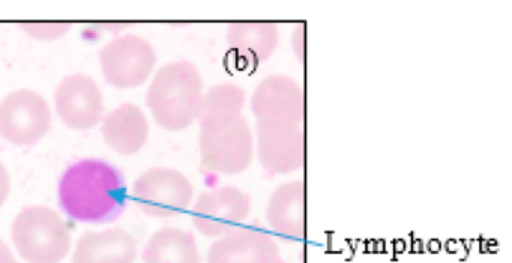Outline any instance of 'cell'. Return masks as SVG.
I'll list each match as a JSON object with an SVG mask.
<instances>
[{"mask_svg":"<svg viewBox=\"0 0 512 263\" xmlns=\"http://www.w3.org/2000/svg\"><path fill=\"white\" fill-rule=\"evenodd\" d=\"M58 194L62 211L80 223H112L127 206L121 170L95 158L71 164L59 181Z\"/></svg>","mask_w":512,"mask_h":263,"instance_id":"obj_1","label":"cell"},{"mask_svg":"<svg viewBox=\"0 0 512 263\" xmlns=\"http://www.w3.org/2000/svg\"><path fill=\"white\" fill-rule=\"evenodd\" d=\"M202 98L203 79L196 65L178 61L157 71L146 101L161 128L182 131L197 121Z\"/></svg>","mask_w":512,"mask_h":263,"instance_id":"obj_2","label":"cell"},{"mask_svg":"<svg viewBox=\"0 0 512 263\" xmlns=\"http://www.w3.org/2000/svg\"><path fill=\"white\" fill-rule=\"evenodd\" d=\"M14 247L28 263H61L71 250V235L58 212L47 206L23 209L11 229Z\"/></svg>","mask_w":512,"mask_h":263,"instance_id":"obj_3","label":"cell"},{"mask_svg":"<svg viewBox=\"0 0 512 263\" xmlns=\"http://www.w3.org/2000/svg\"><path fill=\"white\" fill-rule=\"evenodd\" d=\"M193 196L190 179L169 167H152L134 182V202L149 217H178L190 208Z\"/></svg>","mask_w":512,"mask_h":263,"instance_id":"obj_4","label":"cell"},{"mask_svg":"<svg viewBox=\"0 0 512 263\" xmlns=\"http://www.w3.org/2000/svg\"><path fill=\"white\" fill-rule=\"evenodd\" d=\"M200 154L206 169L221 175H238L253 163L256 142L244 116L227 127L202 131Z\"/></svg>","mask_w":512,"mask_h":263,"instance_id":"obj_5","label":"cell"},{"mask_svg":"<svg viewBox=\"0 0 512 263\" xmlns=\"http://www.w3.org/2000/svg\"><path fill=\"white\" fill-rule=\"evenodd\" d=\"M52 125V112L43 95L20 89L0 103V136L11 145L34 146Z\"/></svg>","mask_w":512,"mask_h":263,"instance_id":"obj_6","label":"cell"},{"mask_svg":"<svg viewBox=\"0 0 512 263\" xmlns=\"http://www.w3.org/2000/svg\"><path fill=\"white\" fill-rule=\"evenodd\" d=\"M101 70L109 85L118 89L139 88L157 64L154 47L137 35H122L100 52Z\"/></svg>","mask_w":512,"mask_h":263,"instance_id":"obj_7","label":"cell"},{"mask_svg":"<svg viewBox=\"0 0 512 263\" xmlns=\"http://www.w3.org/2000/svg\"><path fill=\"white\" fill-rule=\"evenodd\" d=\"M251 212V197L235 185H223L197 197L191 220L202 235L220 238L238 229Z\"/></svg>","mask_w":512,"mask_h":263,"instance_id":"obj_8","label":"cell"},{"mask_svg":"<svg viewBox=\"0 0 512 263\" xmlns=\"http://www.w3.org/2000/svg\"><path fill=\"white\" fill-rule=\"evenodd\" d=\"M254 142L260 164L269 175H289L304 167V125L257 122Z\"/></svg>","mask_w":512,"mask_h":263,"instance_id":"obj_9","label":"cell"},{"mask_svg":"<svg viewBox=\"0 0 512 263\" xmlns=\"http://www.w3.org/2000/svg\"><path fill=\"white\" fill-rule=\"evenodd\" d=\"M55 106L59 118L71 130H91L103 121V94L97 82L86 74H71L59 83Z\"/></svg>","mask_w":512,"mask_h":263,"instance_id":"obj_10","label":"cell"},{"mask_svg":"<svg viewBox=\"0 0 512 263\" xmlns=\"http://www.w3.org/2000/svg\"><path fill=\"white\" fill-rule=\"evenodd\" d=\"M251 110L257 122L304 125V89L295 79L283 74L266 77L254 89Z\"/></svg>","mask_w":512,"mask_h":263,"instance_id":"obj_11","label":"cell"},{"mask_svg":"<svg viewBox=\"0 0 512 263\" xmlns=\"http://www.w3.org/2000/svg\"><path fill=\"white\" fill-rule=\"evenodd\" d=\"M280 247L271 233L257 227H238L212 242L208 263H275Z\"/></svg>","mask_w":512,"mask_h":263,"instance_id":"obj_12","label":"cell"},{"mask_svg":"<svg viewBox=\"0 0 512 263\" xmlns=\"http://www.w3.org/2000/svg\"><path fill=\"white\" fill-rule=\"evenodd\" d=\"M266 221L286 241H302L307 235L305 217V182L281 184L269 197Z\"/></svg>","mask_w":512,"mask_h":263,"instance_id":"obj_13","label":"cell"},{"mask_svg":"<svg viewBox=\"0 0 512 263\" xmlns=\"http://www.w3.org/2000/svg\"><path fill=\"white\" fill-rule=\"evenodd\" d=\"M136 259V239L125 230L113 227L80 236L71 262L134 263Z\"/></svg>","mask_w":512,"mask_h":263,"instance_id":"obj_14","label":"cell"},{"mask_svg":"<svg viewBox=\"0 0 512 263\" xmlns=\"http://www.w3.org/2000/svg\"><path fill=\"white\" fill-rule=\"evenodd\" d=\"M103 137L118 154H137L148 142V119L136 104H122L104 118Z\"/></svg>","mask_w":512,"mask_h":263,"instance_id":"obj_15","label":"cell"},{"mask_svg":"<svg viewBox=\"0 0 512 263\" xmlns=\"http://www.w3.org/2000/svg\"><path fill=\"white\" fill-rule=\"evenodd\" d=\"M230 50L247 64L268 61L280 43V31L274 23H233L227 29Z\"/></svg>","mask_w":512,"mask_h":263,"instance_id":"obj_16","label":"cell"},{"mask_svg":"<svg viewBox=\"0 0 512 263\" xmlns=\"http://www.w3.org/2000/svg\"><path fill=\"white\" fill-rule=\"evenodd\" d=\"M245 103H247V94L241 86L233 83L212 86L206 94H203L197 122L202 131L227 127L241 118Z\"/></svg>","mask_w":512,"mask_h":263,"instance_id":"obj_17","label":"cell"},{"mask_svg":"<svg viewBox=\"0 0 512 263\" xmlns=\"http://www.w3.org/2000/svg\"><path fill=\"white\" fill-rule=\"evenodd\" d=\"M145 263H200L199 247L193 233L164 227L149 239L143 250Z\"/></svg>","mask_w":512,"mask_h":263,"instance_id":"obj_18","label":"cell"},{"mask_svg":"<svg viewBox=\"0 0 512 263\" xmlns=\"http://www.w3.org/2000/svg\"><path fill=\"white\" fill-rule=\"evenodd\" d=\"M70 26L68 25H28L23 26V31L29 35V37L35 38V40H58V38L64 37L67 34Z\"/></svg>","mask_w":512,"mask_h":263,"instance_id":"obj_19","label":"cell"},{"mask_svg":"<svg viewBox=\"0 0 512 263\" xmlns=\"http://www.w3.org/2000/svg\"><path fill=\"white\" fill-rule=\"evenodd\" d=\"M11 191V179L10 173H8L7 167L0 163V208L7 202L8 196Z\"/></svg>","mask_w":512,"mask_h":263,"instance_id":"obj_20","label":"cell"},{"mask_svg":"<svg viewBox=\"0 0 512 263\" xmlns=\"http://www.w3.org/2000/svg\"><path fill=\"white\" fill-rule=\"evenodd\" d=\"M293 50H295V55L298 56L299 61H304V52H305V26L299 25L298 29H295L293 32Z\"/></svg>","mask_w":512,"mask_h":263,"instance_id":"obj_21","label":"cell"},{"mask_svg":"<svg viewBox=\"0 0 512 263\" xmlns=\"http://www.w3.org/2000/svg\"><path fill=\"white\" fill-rule=\"evenodd\" d=\"M0 263H17L13 251L2 239H0Z\"/></svg>","mask_w":512,"mask_h":263,"instance_id":"obj_22","label":"cell"},{"mask_svg":"<svg viewBox=\"0 0 512 263\" xmlns=\"http://www.w3.org/2000/svg\"><path fill=\"white\" fill-rule=\"evenodd\" d=\"M275 263H287V262H284L283 259H280V260H278V262H275Z\"/></svg>","mask_w":512,"mask_h":263,"instance_id":"obj_23","label":"cell"}]
</instances>
